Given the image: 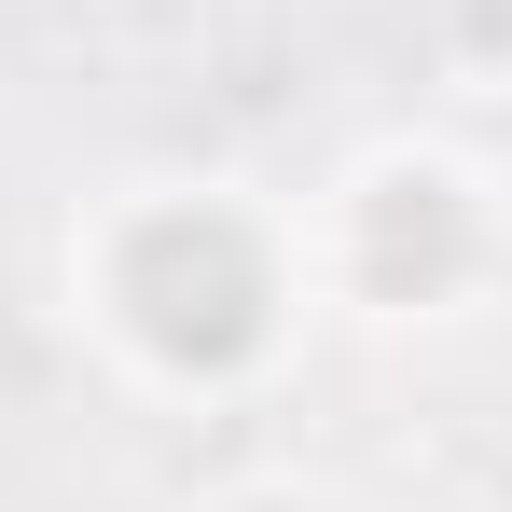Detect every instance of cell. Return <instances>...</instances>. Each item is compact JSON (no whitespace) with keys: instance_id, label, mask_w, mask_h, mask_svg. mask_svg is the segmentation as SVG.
<instances>
[{"instance_id":"cell-1","label":"cell","mask_w":512,"mask_h":512,"mask_svg":"<svg viewBox=\"0 0 512 512\" xmlns=\"http://www.w3.org/2000/svg\"><path fill=\"white\" fill-rule=\"evenodd\" d=\"M56 319L84 333V360L111 388H139L167 416H236L319 333L305 194H277L250 167H125V180H97L56 222Z\"/></svg>"},{"instance_id":"cell-2","label":"cell","mask_w":512,"mask_h":512,"mask_svg":"<svg viewBox=\"0 0 512 512\" xmlns=\"http://www.w3.org/2000/svg\"><path fill=\"white\" fill-rule=\"evenodd\" d=\"M305 277L319 333L429 346L512 305V167L457 125H374L305 180Z\"/></svg>"},{"instance_id":"cell-3","label":"cell","mask_w":512,"mask_h":512,"mask_svg":"<svg viewBox=\"0 0 512 512\" xmlns=\"http://www.w3.org/2000/svg\"><path fill=\"white\" fill-rule=\"evenodd\" d=\"M416 56L443 70V97L512 111V0H416Z\"/></svg>"},{"instance_id":"cell-4","label":"cell","mask_w":512,"mask_h":512,"mask_svg":"<svg viewBox=\"0 0 512 512\" xmlns=\"http://www.w3.org/2000/svg\"><path fill=\"white\" fill-rule=\"evenodd\" d=\"M194 512H360V499L319 485V471H236V485H208Z\"/></svg>"}]
</instances>
